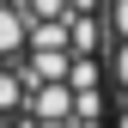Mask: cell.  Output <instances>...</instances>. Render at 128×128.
I'll use <instances>...</instances> for the list:
<instances>
[{"mask_svg":"<svg viewBox=\"0 0 128 128\" xmlns=\"http://www.w3.org/2000/svg\"><path fill=\"white\" fill-rule=\"evenodd\" d=\"M110 128H128V0H110Z\"/></svg>","mask_w":128,"mask_h":128,"instance_id":"cell-1","label":"cell"}]
</instances>
